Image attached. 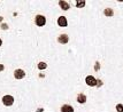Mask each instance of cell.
<instances>
[{
	"mask_svg": "<svg viewBox=\"0 0 123 112\" xmlns=\"http://www.w3.org/2000/svg\"><path fill=\"white\" fill-rule=\"evenodd\" d=\"M94 70H96V71H98V70H99V63L96 64V69H94Z\"/></svg>",
	"mask_w": 123,
	"mask_h": 112,
	"instance_id": "obj_15",
	"label": "cell"
},
{
	"mask_svg": "<svg viewBox=\"0 0 123 112\" xmlns=\"http://www.w3.org/2000/svg\"><path fill=\"white\" fill-rule=\"evenodd\" d=\"M77 102L80 103V104H83V103H85L86 102V96L84 94H80V95L77 96Z\"/></svg>",
	"mask_w": 123,
	"mask_h": 112,
	"instance_id": "obj_9",
	"label": "cell"
},
{
	"mask_svg": "<svg viewBox=\"0 0 123 112\" xmlns=\"http://www.w3.org/2000/svg\"><path fill=\"white\" fill-rule=\"evenodd\" d=\"M77 7H78V8H80V7H84V6H85V1H77Z\"/></svg>",
	"mask_w": 123,
	"mask_h": 112,
	"instance_id": "obj_12",
	"label": "cell"
},
{
	"mask_svg": "<svg viewBox=\"0 0 123 112\" xmlns=\"http://www.w3.org/2000/svg\"><path fill=\"white\" fill-rule=\"evenodd\" d=\"M61 112H74V109L71 105H68V104H64L61 107Z\"/></svg>",
	"mask_w": 123,
	"mask_h": 112,
	"instance_id": "obj_7",
	"label": "cell"
},
{
	"mask_svg": "<svg viewBox=\"0 0 123 112\" xmlns=\"http://www.w3.org/2000/svg\"><path fill=\"white\" fill-rule=\"evenodd\" d=\"M68 40H69V37H68L67 34H60L59 38H58V41H59L60 43H67Z\"/></svg>",
	"mask_w": 123,
	"mask_h": 112,
	"instance_id": "obj_5",
	"label": "cell"
},
{
	"mask_svg": "<svg viewBox=\"0 0 123 112\" xmlns=\"http://www.w3.org/2000/svg\"><path fill=\"white\" fill-rule=\"evenodd\" d=\"M35 22H36V25H38V27H43V25L46 24V18H45V16H43V15H37Z\"/></svg>",
	"mask_w": 123,
	"mask_h": 112,
	"instance_id": "obj_2",
	"label": "cell"
},
{
	"mask_svg": "<svg viewBox=\"0 0 123 112\" xmlns=\"http://www.w3.org/2000/svg\"><path fill=\"white\" fill-rule=\"evenodd\" d=\"M85 82H86V85L90 86V87H93V86H96L97 84H98L97 79L94 78V77H92V75H87V77H86Z\"/></svg>",
	"mask_w": 123,
	"mask_h": 112,
	"instance_id": "obj_3",
	"label": "cell"
},
{
	"mask_svg": "<svg viewBox=\"0 0 123 112\" xmlns=\"http://www.w3.org/2000/svg\"><path fill=\"white\" fill-rule=\"evenodd\" d=\"M58 24H59L60 27H67V25H68L67 18H66L64 16H60L59 18H58Z\"/></svg>",
	"mask_w": 123,
	"mask_h": 112,
	"instance_id": "obj_6",
	"label": "cell"
},
{
	"mask_svg": "<svg viewBox=\"0 0 123 112\" xmlns=\"http://www.w3.org/2000/svg\"><path fill=\"white\" fill-rule=\"evenodd\" d=\"M59 5L63 11H68L70 8V6L68 5V2H66V1H59Z\"/></svg>",
	"mask_w": 123,
	"mask_h": 112,
	"instance_id": "obj_8",
	"label": "cell"
},
{
	"mask_svg": "<svg viewBox=\"0 0 123 112\" xmlns=\"http://www.w3.org/2000/svg\"><path fill=\"white\" fill-rule=\"evenodd\" d=\"M46 68H47V65H46L45 62H40V63L38 64V69L39 70H45Z\"/></svg>",
	"mask_w": 123,
	"mask_h": 112,
	"instance_id": "obj_11",
	"label": "cell"
},
{
	"mask_svg": "<svg viewBox=\"0 0 123 112\" xmlns=\"http://www.w3.org/2000/svg\"><path fill=\"white\" fill-rule=\"evenodd\" d=\"M4 69H5V68H4V65H2V64H0V72H1V71H4Z\"/></svg>",
	"mask_w": 123,
	"mask_h": 112,
	"instance_id": "obj_14",
	"label": "cell"
},
{
	"mask_svg": "<svg viewBox=\"0 0 123 112\" xmlns=\"http://www.w3.org/2000/svg\"><path fill=\"white\" fill-rule=\"evenodd\" d=\"M116 110H117V112H123V105L122 104H117V105H116Z\"/></svg>",
	"mask_w": 123,
	"mask_h": 112,
	"instance_id": "obj_13",
	"label": "cell"
},
{
	"mask_svg": "<svg viewBox=\"0 0 123 112\" xmlns=\"http://www.w3.org/2000/svg\"><path fill=\"white\" fill-rule=\"evenodd\" d=\"M1 45H2V40L0 39V46H1Z\"/></svg>",
	"mask_w": 123,
	"mask_h": 112,
	"instance_id": "obj_17",
	"label": "cell"
},
{
	"mask_svg": "<svg viewBox=\"0 0 123 112\" xmlns=\"http://www.w3.org/2000/svg\"><path fill=\"white\" fill-rule=\"evenodd\" d=\"M104 14L106 16H113L114 15V11H113V9H111V8H106V9L104 11Z\"/></svg>",
	"mask_w": 123,
	"mask_h": 112,
	"instance_id": "obj_10",
	"label": "cell"
},
{
	"mask_svg": "<svg viewBox=\"0 0 123 112\" xmlns=\"http://www.w3.org/2000/svg\"><path fill=\"white\" fill-rule=\"evenodd\" d=\"M14 77H15L16 79H22V78L25 77V72L22 69H16L14 71Z\"/></svg>",
	"mask_w": 123,
	"mask_h": 112,
	"instance_id": "obj_4",
	"label": "cell"
},
{
	"mask_svg": "<svg viewBox=\"0 0 123 112\" xmlns=\"http://www.w3.org/2000/svg\"><path fill=\"white\" fill-rule=\"evenodd\" d=\"M2 103H4V105H6V107H11V105H13V103H14V97L12 95H5L2 97Z\"/></svg>",
	"mask_w": 123,
	"mask_h": 112,
	"instance_id": "obj_1",
	"label": "cell"
},
{
	"mask_svg": "<svg viewBox=\"0 0 123 112\" xmlns=\"http://www.w3.org/2000/svg\"><path fill=\"white\" fill-rule=\"evenodd\" d=\"M1 27H2V29H7V25H6V24H2V25H1Z\"/></svg>",
	"mask_w": 123,
	"mask_h": 112,
	"instance_id": "obj_16",
	"label": "cell"
}]
</instances>
